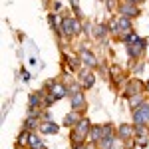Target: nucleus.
I'll return each mask as SVG.
<instances>
[{
	"instance_id": "f257e3e1",
	"label": "nucleus",
	"mask_w": 149,
	"mask_h": 149,
	"mask_svg": "<svg viewBox=\"0 0 149 149\" xmlns=\"http://www.w3.org/2000/svg\"><path fill=\"white\" fill-rule=\"evenodd\" d=\"M74 127H76V129L72 131V143H74V145H81L84 139L90 135L92 123H90V119H80V123L74 125Z\"/></svg>"
},
{
	"instance_id": "f03ea898",
	"label": "nucleus",
	"mask_w": 149,
	"mask_h": 149,
	"mask_svg": "<svg viewBox=\"0 0 149 149\" xmlns=\"http://www.w3.org/2000/svg\"><path fill=\"white\" fill-rule=\"evenodd\" d=\"M60 32L64 36H74L81 32V26L78 22V18H72V16H66V18H62V28H60Z\"/></svg>"
},
{
	"instance_id": "7ed1b4c3",
	"label": "nucleus",
	"mask_w": 149,
	"mask_h": 149,
	"mask_svg": "<svg viewBox=\"0 0 149 149\" xmlns=\"http://www.w3.org/2000/svg\"><path fill=\"white\" fill-rule=\"evenodd\" d=\"M133 123L135 125H145V123H149V102H143L139 107L133 109Z\"/></svg>"
},
{
	"instance_id": "20e7f679",
	"label": "nucleus",
	"mask_w": 149,
	"mask_h": 149,
	"mask_svg": "<svg viewBox=\"0 0 149 149\" xmlns=\"http://www.w3.org/2000/svg\"><path fill=\"white\" fill-rule=\"evenodd\" d=\"M145 44H147V42H145L143 38H139L135 44H129V46H127V54H129V58H131V60H137V58L143 54Z\"/></svg>"
},
{
	"instance_id": "39448f33",
	"label": "nucleus",
	"mask_w": 149,
	"mask_h": 149,
	"mask_svg": "<svg viewBox=\"0 0 149 149\" xmlns=\"http://www.w3.org/2000/svg\"><path fill=\"white\" fill-rule=\"evenodd\" d=\"M80 60H81V64H84L88 70H92V68H95V66H97L95 56H93L88 48H81V50H80Z\"/></svg>"
},
{
	"instance_id": "423d86ee",
	"label": "nucleus",
	"mask_w": 149,
	"mask_h": 149,
	"mask_svg": "<svg viewBox=\"0 0 149 149\" xmlns=\"http://www.w3.org/2000/svg\"><path fill=\"white\" fill-rule=\"evenodd\" d=\"M119 14L121 16H127V18H135V16H139V8L135 4H131V2H123L119 6Z\"/></svg>"
},
{
	"instance_id": "0eeeda50",
	"label": "nucleus",
	"mask_w": 149,
	"mask_h": 149,
	"mask_svg": "<svg viewBox=\"0 0 149 149\" xmlns=\"http://www.w3.org/2000/svg\"><path fill=\"white\" fill-rule=\"evenodd\" d=\"M135 135V127H131L129 123H121L117 127V137L123 139V141H129V139Z\"/></svg>"
},
{
	"instance_id": "6e6552de",
	"label": "nucleus",
	"mask_w": 149,
	"mask_h": 149,
	"mask_svg": "<svg viewBox=\"0 0 149 149\" xmlns=\"http://www.w3.org/2000/svg\"><path fill=\"white\" fill-rule=\"evenodd\" d=\"M50 92H52V95H54V100H62V97H66V95H68V88H66L64 84L54 81V84L50 86Z\"/></svg>"
},
{
	"instance_id": "1a4fd4ad",
	"label": "nucleus",
	"mask_w": 149,
	"mask_h": 149,
	"mask_svg": "<svg viewBox=\"0 0 149 149\" xmlns=\"http://www.w3.org/2000/svg\"><path fill=\"white\" fill-rule=\"evenodd\" d=\"M117 32H123V36L131 32V18L127 16H117Z\"/></svg>"
},
{
	"instance_id": "9d476101",
	"label": "nucleus",
	"mask_w": 149,
	"mask_h": 149,
	"mask_svg": "<svg viewBox=\"0 0 149 149\" xmlns=\"http://www.w3.org/2000/svg\"><path fill=\"white\" fill-rule=\"evenodd\" d=\"M93 81H95L93 74H92V72H90L88 68H86L84 72H81V86H84V88H92V86H93Z\"/></svg>"
},
{
	"instance_id": "9b49d317",
	"label": "nucleus",
	"mask_w": 149,
	"mask_h": 149,
	"mask_svg": "<svg viewBox=\"0 0 149 149\" xmlns=\"http://www.w3.org/2000/svg\"><path fill=\"white\" fill-rule=\"evenodd\" d=\"M80 113H78V111H70L68 115H66V119H64V125L66 127H72V125H78V123H80Z\"/></svg>"
},
{
	"instance_id": "f8f14e48",
	"label": "nucleus",
	"mask_w": 149,
	"mask_h": 149,
	"mask_svg": "<svg viewBox=\"0 0 149 149\" xmlns=\"http://www.w3.org/2000/svg\"><path fill=\"white\" fill-rule=\"evenodd\" d=\"M90 137H92V143H100L103 139V125L102 127H92L90 129Z\"/></svg>"
},
{
	"instance_id": "ddd939ff",
	"label": "nucleus",
	"mask_w": 149,
	"mask_h": 149,
	"mask_svg": "<svg viewBox=\"0 0 149 149\" xmlns=\"http://www.w3.org/2000/svg\"><path fill=\"white\" fill-rule=\"evenodd\" d=\"M72 105H74L76 111H78V109H84V107H86V100H84V95H81V93H74V95H72Z\"/></svg>"
},
{
	"instance_id": "4468645a",
	"label": "nucleus",
	"mask_w": 149,
	"mask_h": 149,
	"mask_svg": "<svg viewBox=\"0 0 149 149\" xmlns=\"http://www.w3.org/2000/svg\"><path fill=\"white\" fill-rule=\"evenodd\" d=\"M40 129H42L44 133H50V135H56L58 131H60V127H58L56 123H52V121H44V123L40 125Z\"/></svg>"
},
{
	"instance_id": "2eb2a0df",
	"label": "nucleus",
	"mask_w": 149,
	"mask_h": 149,
	"mask_svg": "<svg viewBox=\"0 0 149 149\" xmlns=\"http://www.w3.org/2000/svg\"><path fill=\"white\" fill-rule=\"evenodd\" d=\"M28 145H30V149H42L44 145H42V139L38 137L36 133H30V137H28Z\"/></svg>"
},
{
	"instance_id": "dca6fc26",
	"label": "nucleus",
	"mask_w": 149,
	"mask_h": 149,
	"mask_svg": "<svg viewBox=\"0 0 149 149\" xmlns=\"http://www.w3.org/2000/svg\"><path fill=\"white\" fill-rule=\"evenodd\" d=\"M143 103V97H141V93H133V95H129V105H131V109H135Z\"/></svg>"
},
{
	"instance_id": "f3484780",
	"label": "nucleus",
	"mask_w": 149,
	"mask_h": 149,
	"mask_svg": "<svg viewBox=\"0 0 149 149\" xmlns=\"http://www.w3.org/2000/svg\"><path fill=\"white\" fill-rule=\"evenodd\" d=\"M48 20H50V26L60 32V28H62V20H58V14H50L48 16Z\"/></svg>"
},
{
	"instance_id": "a211bd4d",
	"label": "nucleus",
	"mask_w": 149,
	"mask_h": 149,
	"mask_svg": "<svg viewBox=\"0 0 149 149\" xmlns=\"http://www.w3.org/2000/svg\"><path fill=\"white\" fill-rule=\"evenodd\" d=\"M123 40H125V44H127V46H129V44H135V42L139 40V34H135V32L131 30L129 34H125V38H123Z\"/></svg>"
},
{
	"instance_id": "6ab92c4d",
	"label": "nucleus",
	"mask_w": 149,
	"mask_h": 149,
	"mask_svg": "<svg viewBox=\"0 0 149 149\" xmlns=\"http://www.w3.org/2000/svg\"><path fill=\"white\" fill-rule=\"evenodd\" d=\"M28 137H30V133H28V129H24L22 133L18 135V145L22 147V145H28Z\"/></svg>"
},
{
	"instance_id": "aec40b11",
	"label": "nucleus",
	"mask_w": 149,
	"mask_h": 149,
	"mask_svg": "<svg viewBox=\"0 0 149 149\" xmlns=\"http://www.w3.org/2000/svg\"><path fill=\"white\" fill-rule=\"evenodd\" d=\"M147 141H149V135H147V133H145V135H137L135 145H137V147H145V145H147Z\"/></svg>"
},
{
	"instance_id": "412c9836",
	"label": "nucleus",
	"mask_w": 149,
	"mask_h": 149,
	"mask_svg": "<svg viewBox=\"0 0 149 149\" xmlns=\"http://www.w3.org/2000/svg\"><path fill=\"white\" fill-rule=\"evenodd\" d=\"M68 64H70V68H78L81 64L80 56H68Z\"/></svg>"
},
{
	"instance_id": "4be33fe9",
	"label": "nucleus",
	"mask_w": 149,
	"mask_h": 149,
	"mask_svg": "<svg viewBox=\"0 0 149 149\" xmlns=\"http://www.w3.org/2000/svg\"><path fill=\"white\" fill-rule=\"evenodd\" d=\"M40 103V93H32L30 95V107H36Z\"/></svg>"
},
{
	"instance_id": "5701e85b",
	"label": "nucleus",
	"mask_w": 149,
	"mask_h": 149,
	"mask_svg": "<svg viewBox=\"0 0 149 149\" xmlns=\"http://www.w3.org/2000/svg\"><path fill=\"white\" fill-rule=\"evenodd\" d=\"M121 141H123V139H119V137H117V139L113 141V143H111V147H109V149H125V147H123V143H121Z\"/></svg>"
},
{
	"instance_id": "b1692460",
	"label": "nucleus",
	"mask_w": 149,
	"mask_h": 149,
	"mask_svg": "<svg viewBox=\"0 0 149 149\" xmlns=\"http://www.w3.org/2000/svg\"><path fill=\"white\" fill-rule=\"evenodd\" d=\"M24 129H34V117H30V119H26V123H24Z\"/></svg>"
},
{
	"instance_id": "393cba45",
	"label": "nucleus",
	"mask_w": 149,
	"mask_h": 149,
	"mask_svg": "<svg viewBox=\"0 0 149 149\" xmlns=\"http://www.w3.org/2000/svg\"><path fill=\"white\" fill-rule=\"evenodd\" d=\"M105 34H107V28H105V26H100V28H97V36H102V38H103Z\"/></svg>"
},
{
	"instance_id": "a878e982",
	"label": "nucleus",
	"mask_w": 149,
	"mask_h": 149,
	"mask_svg": "<svg viewBox=\"0 0 149 149\" xmlns=\"http://www.w3.org/2000/svg\"><path fill=\"white\" fill-rule=\"evenodd\" d=\"M125 2H131V4H137V2H143V0H125Z\"/></svg>"
}]
</instances>
